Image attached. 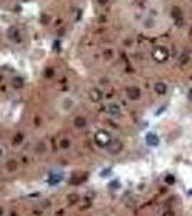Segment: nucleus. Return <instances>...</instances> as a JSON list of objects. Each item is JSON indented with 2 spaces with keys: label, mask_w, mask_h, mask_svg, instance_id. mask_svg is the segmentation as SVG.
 Wrapping results in <instances>:
<instances>
[{
  "label": "nucleus",
  "mask_w": 192,
  "mask_h": 216,
  "mask_svg": "<svg viewBox=\"0 0 192 216\" xmlns=\"http://www.w3.org/2000/svg\"><path fill=\"white\" fill-rule=\"evenodd\" d=\"M111 140H113L111 134L106 131V130H97L95 134H94V143L98 148H107L108 144L111 143Z\"/></svg>",
  "instance_id": "nucleus-1"
},
{
  "label": "nucleus",
  "mask_w": 192,
  "mask_h": 216,
  "mask_svg": "<svg viewBox=\"0 0 192 216\" xmlns=\"http://www.w3.org/2000/svg\"><path fill=\"white\" fill-rule=\"evenodd\" d=\"M152 58H153V61L159 62V64L165 62L169 58L168 48H165V46H156L155 49L152 51Z\"/></svg>",
  "instance_id": "nucleus-2"
},
{
  "label": "nucleus",
  "mask_w": 192,
  "mask_h": 216,
  "mask_svg": "<svg viewBox=\"0 0 192 216\" xmlns=\"http://www.w3.org/2000/svg\"><path fill=\"white\" fill-rule=\"evenodd\" d=\"M106 111H107V114L111 118H120L123 114L122 107H120V104H117V102H108L107 107H106Z\"/></svg>",
  "instance_id": "nucleus-3"
},
{
  "label": "nucleus",
  "mask_w": 192,
  "mask_h": 216,
  "mask_svg": "<svg viewBox=\"0 0 192 216\" xmlns=\"http://www.w3.org/2000/svg\"><path fill=\"white\" fill-rule=\"evenodd\" d=\"M6 33H7V39H9L10 42L19 43L20 40H22V33H20L19 28H16V26H10Z\"/></svg>",
  "instance_id": "nucleus-4"
},
{
  "label": "nucleus",
  "mask_w": 192,
  "mask_h": 216,
  "mask_svg": "<svg viewBox=\"0 0 192 216\" xmlns=\"http://www.w3.org/2000/svg\"><path fill=\"white\" fill-rule=\"evenodd\" d=\"M126 95L127 98L130 99V101H139L142 97V91L139 87H134V85H131V87H127L126 88Z\"/></svg>",
  "instance_id": "nucleus-5"
},
{
  "label": "nucleus",
  "mask_w": 192,
  "mask_h": 216,
  "mask_svg": "<svg viewBox=\"0 0 192 216\" xmlns=\"http://www.w3.org/2000/svg\"><path fill=\"white\" fill-rule=\"evenodd\" d=\"M145 141H146V144L149 147H152V148H156V147H159V144H160L159 136L155 134V133H147L145 137Z\"/></svg>",
  "instance_id": "nucleus-6"
},
{
  "label": "nucleus",
  "mask_w": 192,
  "mask_h": 216,
  "mask_svg": "<svg viewBox=\"0 0 192 216\" xmlns=\"http://www.w3.org/2000/svg\"><path fill=\"white\" fill-rule=\"evenodd\" d=\"M59 107H61V110L64 111V113H70L71 110L75 107V101L74 98H71V97H64V98L61 99V102H59Z\"/></svg>",
  "instance_id": "nucleus-7"
},
{
  "label": "nucleus",
  "mask_w": 192,
  "mask_h": 216,
  "mask_svg": "<svg viewBox=\"0 0 192 216\" xmlns=\"http://www.w3.org/2000/svg\"><path fill=\"white\" fill-rule=\"evenodd\" d=\"M107 150L110 154H118V153L123 150V143L120 140H117V138H113L111 143L108 144Z\"/></svg>",
  "instance_id": "nucleus-8"
},
{
  "label": "nucleus",
  "mask_w": 192,
  "mask_h": 216,
  "mask_svg": "<svg viewBox=\"0 0 192 216\" xmlns=\"http://www.w3.org/2000/svg\"><path fill=\"white\" fill-rule=\"evenodd\" d=\"M88 97L93 102H100V99L103 98V94H101V91L98 88H91L88 91Z\"/></svg>",
  "instance_id": "nucleus-9"
},
{
  "label": "nucleus",
  "mask_w": 192,
  "mask_h": 216,
  "mask_svg": "<svg viewBox=\"0 0 192 216\" xmlns=\"http://www.w3.org/2000/svg\"><path fill=\"white\" fill-rule=\"evenodd\" d=\"M155 92L158 95H165L168 92V84L163 81H158L155 84Z\"/></svg>",
  "instance_id": "nucleus-10"
},
{
  "label": "nucleus",
  "mask_w": 192,
  "mask_h": 216,
  "mask_svg": "<svg viewBox=\"0 0 192 216\" xmlns=\"http://www.w3.org/2000/svg\"><path fill=\"white\" fill-rule=\"evenodd\" d=\"M87 124H88V121H87V118L82 117V115H77V117L74 118V125L77 128H80V130L87 127Z\"/></svg>",
  "instance_id": "nucleus-11"
},
{
  "label": "nucleus",
  "mask_w": 192,
  "mask_h": 216,
  "mask_svg": "<svg viewBox=\"0 0 192 216\" xmlns=\"http://www.w3.org/2000/svg\"><path fill=\"white\" fill-rule=\"evenodd\" d=\"M23 85H25V81L22 76H13V78H12V87H13L14 89L23 88Z\"/></svg>",
  "instance_id": "nucleus-12"
},
{
  "label": "nucleus",
  "mask_w": 192,
  "mask_h": 216,
  "mask_svg": "<svg viewBox=\"0 0 192 216\" xmlns=\"http://www.w3.org/2000/svg\"><path fill=\"white\" fill-rule=\"evenodd\" d=\"M71 144H72V143H71V140L68 138V137H62L61 140H59V148H61V150H64V151L70 150Z\"/></svg>",
  "instance_id": "nucleus-13"
},
{
  "label": "nucleus",
  "mask_w": 192,
  "mask_h": 216,
  "mask_svg": "<svg viewBox=\"0 0 192 216\" xmlns=\"http://www.w3.org/2000/svg\"><path fill=\"white\" fill-rule=\"evenodd\" d=\"M48 180H49V184H51V186L58 184L62 180V174H58V173H54V172H52V173L49 174V179H48Z\"/></svg>",
  "instance_id": "nucleus-14"
},
{
  "label": "nucleus",
  "mask_w": 192,
  "mask_h": 216,
  "mask_svg": "<svg viewBox=\"0 0 192 216\" xmlns=\"http://www.w3.org/2000/svg\"><path fill=\"white\" fill-rule=\"evenodd\" d=\"M120 187H122V186H120V180H111V182L108 183V189H110V190H118Z\"/></svg>",
  "instance_id": "nucleus-15"
},
{
  "label": "nucleus",
  "mask_w": 192,
  "mask_h": 216,
  "mask_svg": "<svg viewBox=\"0 0 192 216\" xmlns=\"http://www.w3.org/2000/svg\"><path fill=\"white\" fill-rule=\"evenodd\" d=\"M163 180H165V183L166 184H174L175 183V176L174 174H166Z\"/></svg>",
  "instance_id": "nucleus-16"
},
{
  "label": "nucleus",
  "mask_w": 192,
  "mask_h": 216,
  "mask_svg": "<svg viewBox=\"0 0 192 216\" xmlns=\"http://www.w3.org/2000/svg\"><path fill=\"white\" fill-rule=\"evenodd\" d=\"M113 56H114V52L111 49H107L106 51V59H113Z\"/></svg>",
  "instance_id": "nucleus-17"
},
{
  "label": "nucleus",
  "mask_w": 192,
  "mask_h": 216,
  "mask_svg": "<svg viewBox=\"0 0 192 216\" xmlns=\"http://www.w3.org/2000/svg\"><path fill=\"white\" fill-rule=\"evenodd\" d=\"M22 140H23V138H22V136H20V134H18V136L14 137L13 144H18V143H22Z\"/></svg>",
  "instance_id": "nucleus-18"
},
{
  "label": "nucleus",
  "mask_w": 192,
  "mask_h": 216,
  "mask_svg": "<svg viewBox=\"0 0 192 216\" xmlns=\"http://www.w3.org/2000/svg\"><path fill=\"white\" fill-rule=\"evenodd\" d=\"M110 172H111V169H106L101 172V174H100V177H106V176H108L110 174Z\"/></svg>",
  "instance_id": "nucleus-19"
},
{
  "label": "nucleus",
  "mask_w": 192,
  "mask_h": 216,
  "mask_svg": "<svg viewBox=\"0 0 192 216\" xmlns=\"http://www.w3.org/2000/svg\"><path fill=\"white\" fill-rule=\"evenodd\" d=\"M7 166H9V169H10V170L16 169V163H14V160H10L9 163H7Z\"/></svg>",
  "instance_id": "nucleus-20"
},
{
  "label": "nucleus",
  "mask_w": 192,
  "mask_h": 216,
  "mask_svg": "<svg viewBox=\"0 0 192 216\" xmlns=\"http://www.w3.org/2000/svg\"><path fill=\"white\" fill-rule=\"evenodd\" d=\"M162 216H175V213H174V210H165L163 213H162Z\"/></svg>",
  "instance_id": "nucleus-21"
},
{
  "label": "nucleus",
  "mask_w": 192,
  "mask_h": 216,
  "mask_svg": "<svg viewBox=\"0 0 192 216\" xmlns=\"http://www.w3.org/2000/svg\"><path fill=\"white\" fill-rule=\"evenodd\" d=\"M188 98H189V99H191V101H192V89H191V91H189V94H188Z\"/></svg>",
  "instance_id": "nucleus-22"
},
{
  "label": "nucleus",
  "mask_w": 192,
  "mask_h": 216,
  "mask_svg": "<svg viewBox=\"0 0 192 216\" xmlns=\"http://www.w3.org/2000/svg\"><path fill=\"white\" fill-rule=\"evenodd\" d=\"M3 215H5V212H3V207L0 206V216H3Z\"/></svg>",
  "instance_id": "nucleus-23"
},
{
  "label": "nucleus",
  "mask_w": 192,
  "mask_h": 216,
  "mask_svg": "<svg viewBox=\"0 0 192 216\" xmlns=\"http://www.w3.org/2000/svg\"><path fill=\"white\" fill-rule=\"evenodd\" d=\"M2 156H3V148L0 147V157H2Z\"/></svg>",
  "instance_id": "nucleus-24"
},
{
  "label": "nucleus",
  "mask_w": 192,
  "mask_h": 216,
  "mask_svg": "<svg viewBox=\"0 0 192 216\" xmlns=\"http://www.w3.org/2000/svg\"><path fill=\"white\" fill-rule=\"evenodd\" d=\"M98 2H101V3H107L108 0H98Z\"/></svg>",
  "instance_id": "nucleus-25"
},
{
  "label": "nucleus",
  "mask_w": 192,
  "mask_h": 216,
  "mask_svg": "<svg viewBox=\"0 0 192 216\" xmlns=\"http://www.w3.org/2000/svg\"><path fill=\"white\" fill-rule=\"evenodd\" d=\"M23 2H29V0H23Z\"/></svg>",
  "instance_id": "nucleus-26"
},
{
  "label": "nucleus",
  "mask_w": 192,
  "mask_h": 216,
  "mask_svg": "<svg viewBox=\"0 0 192 216\" xmlns=\"http://www.w3.org/2000/svg\"><path fill=\"white\" fill-rule=\"evenodd\" d=\"M0 79H2V75H0Z\"/></svg>",
  "instance_id": "nucleus-27"
}]
</instances>
